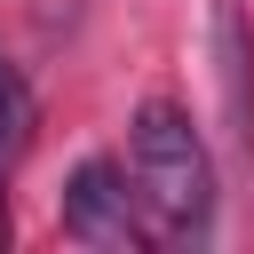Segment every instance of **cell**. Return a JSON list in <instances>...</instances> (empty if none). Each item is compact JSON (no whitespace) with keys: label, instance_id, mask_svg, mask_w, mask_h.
Instances as JSON below:
<instances>
[{"label":"cell","instance_id":"1","mask_svg":"<svg viewBox=\"0 0 254 254\" xmlns=\"http://www.w3.org/2000/svg\"><path fill=\"white\" fill-rule=\"evenodd\" d=\"M127 183L143 198L151 238H206L214 230V159L175 103H143L127 127Z\"/></svg>","mask_w":254,"mask_h":254},{"label":"cell","instance_id":"2","mask_svg":"<svg viewBox=\"0 0 254 254\" xmlns=\"http://www.w3.org/2000/svg\"><path fill=\"white\" fill-rule=\"evenodd\" d=\"M64 230H71L79 246H103V254H135V246L151 238L143 198L127 190V175H119L111 159H87V167L71 175V190H64Z\"/></svg>","mask_w":254,"mask_h":254},{"label":"cell","instance_id":"3","mask_svg":"<svg viewBox=\"0 0 254 254\" xmlns=\"http://www.w3.org/2000/svg\"><path fill=\"white\" fill-rule=\"evenodd\" d=\"M214 71H222V111L238 127V143H254V32L238 16V0H214Z\"/></svg>","mask_w":254,"mask_h":254},{"label":"cell","instance_id":"4","mask_svg":"<svg viewBox=\"0 0 254 254\" xmlns=\"http://www.w3.org/2000/svg\"><path fill=\"white\" fill-rule=\"evenodd\" d=\"M32 135H40V95H32V79L16 71V56L0 48V159H24Z\"/></svg>","mask_w":254,"mask_h":254},{"label":"cell","instance_id":"5","mask_svg":"<svg viewBox=\"0 0 254 254\" xmlns=\"http://www.w3.org/2000/svg\"><path fill=\"white\" fill-rule=\"evenodd\" d=\"M0 167H8V159H0ZM0 246H8V198H0Z\"/></svg>","mask_w":254,"mask_h":254}]
</instances>
